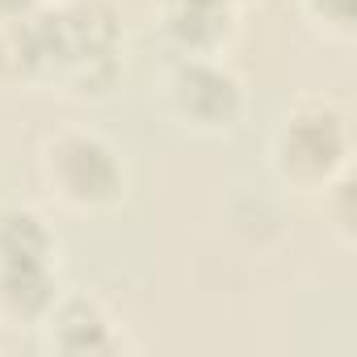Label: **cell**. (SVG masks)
<instances>
[{"mask_svg": "<svg viewBox=\"0 0 357 357\" xmlns=\"http://www.w3.org/2000/svg\"><path fill=\"white\" fill-rule=\"evenodd\" d=\"M236 0H164V30L185 55H219L236 30Z\"/></svg>", "mask_w": 357, "mask_h": 357, "instance_id": "cell-7", "label": "cell"}, {"mask_svg": "<svg viewBox=\"0 0 357 357\" xmlns=\"http://www.w3.org/2000/svg\"><path fill=\"white\" fill-rule=\"evenodd\" d=\"M55 298L59 282L51 227L26 206H5L0 211V311L38 324Z\"/></svg>", "mask_w": 357, "mask_h": 357, "instance_id": "cell-4", "label": "cell"}, {"mask_svg": "<svg viewBox=\"0 0 357 357\" xmlns=\"http://www.w3.org/2000/svg\"><path fill=\"white\" fill-rule=\"evenodd\" d=\"M38 332H43V349L63 357H101L122 349V332L114 315L93 294H59L38 319Z\"/></svg>", "mask_w": 357, "mask_h": 357, "instance_id": "cell-6", "label": "cell"}, {"mask_svg": "<svg viewBox=\"0 0 357 357\" xmlns=\"http://www.w3.org/2000/svg\"><path fill=\"white\" fill-rule=\"evenodd\" d=\"M353 135L349 114L336 101L303 97L273 130V172L298 194H324L349 172Z\"/></svg>", "mask_w": 357, "mask_h": 357, "instance_id": "cell-2", "label": "cell"}, {"mask_svg": "<svg viewBox=\"0 0 357 357\" xmlns=\"http://www.w3.org/2000/svg\"><path fill=\"white\" fill-rule=\"evenodd\" d=\"M122 26L109 0H63L0 26V76L105 97L118 80Z\"/></svg>", "mask_w": 357, "mask_h": 357, "instance_id": "cell-1", "label": "cell"}, {"mask_svg": "<svg viewBox=\"0 0 357 357\" xmlns=\"http://www.w3.org/2000/svg\"><path fill=\"white\" fill-rule=\"evenodd\" d=\"M168 114L194 135H227L244 118V84L215 55H185L164 80Z\"/></svg>", "mask_w": 357, "mask_h": 357, "instance_id": "cell-5", "label": "cell"}, {"mask_svg": "<svg viewBox=\"0 0 357 357\" xmlns=\"http://www.w3.org/2000/svg\"><path fill=\"white\" fill-rule=\"evenodd\" d=\"M303 13L324 38L332 43L353 38V0H303Z\"/></svg>", "mask_w": 357, "mask_h": 357, "instance_id": "cell-8", "label": "cell"}, {"mask_svg": "<svg viewBox=\"0 0 357 357\" xmlns=\"http://www.w3.org/2000/svg\"><path fill=\"white\" fill-rule=\"evenodd\" d=\"M38 168H43L51 198L68 211H80V215L109 211L126 194V172H122L118 151L97 130H84V126L55 130L43 143Z\"/></svg>", "mask_w": 357, "mask_h": 357, "instance_id": "cell-3", "label": "cell"}, {"mask_svg": "<svg viewBox=\"0 0 357 357\" xmlns=\"http://www.w3.org/2000/svg\"><path fill=\"white\" fill-rule=\"evenodd\" d=\"M43 5V0H0V26L5 22H17V17H26V13H34Z\"/></svg>", "mask_w": 357, "mask_h": 357, "instance_id": "cell-9", "label": "cell"}]
</instances>
